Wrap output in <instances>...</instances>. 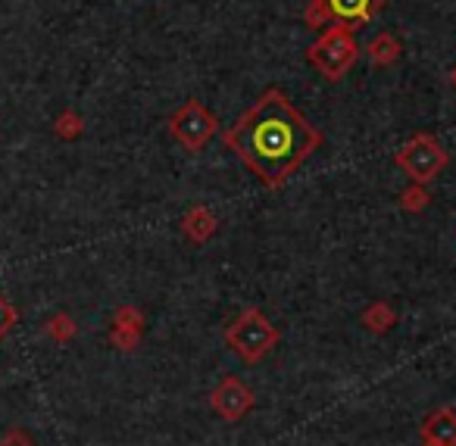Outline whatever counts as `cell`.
I'll return each mask as SVG.
<instances>
[{
	"label": "cell",
	"instance_id": "cell-7",
	"mask_svg": "<svg viewBox=\"0 0 456 446\" xmlns=\"http://www.w3.org/2000/svg\"><path fill=\"white\" fill-rule=\"evenodd\" d=\"M209 406H213V412L219 415L222 421H232V425H235V421H241L244 415L254 409V390H250L241 377L228 375L213 387Z\"/></svg>",
	"mask_w": 456,
	"mask_h": 446
},
{
	"label": "cell",
	"instance_id": "cell-14",
	"mask_svg": "<svg viewBox=\"0 0 456 446\" xmlns=\"http://www.w3.org/2000/svg\"><path fill=\"white\" fill-rule=\"evenodd\" d=\"M82 132H85V119L76 113V109H63V113L57 116V122H53V134L63 141L82 138Z\"/></svg>",
	"mask_w": 456,
	"mask_h": 446
},
{
	"label": "cell",
	"instance_id": "cell-2",
	"mask_svg": "<svg viewBox=\"0 0 456 446\" xmlns=\"http://www.w3.org/2000/svg\"><path fill=\"white\" fill-rule=\"evenodd\" d=\"M225 346L241 362L256 365L279 346V328L269 321V315L263 309L250 306L225 328Z\"/></svg>",
	"mask_w": 456,
	"mask_h": 446
},
{
	"label": "cell",
	"instance_id": "cell-19",
	"mask_svg": "<svg viewBox=\"0 0 456 446\" xmlns=\"http://www.w3.org/2000/svg\"><path fill=\"white\" fill-rule=\"evenodd\" d=\"M422 446H437V443H425V440H422Z\"/></svg>",
	"mask_w": 456,
	"mask_h": 446
},
{
	"label": "cell",
	"instance_id": "cell-13",
	"mask_svg": "<svg viewBox=\"0 0 456 446\" xmlns=\"http://www.w3.org/2000/svg\"><path fill=\"white\" fill-rule=\"evenodd\" d=\"M431 207V191H428V184H416V182H410V188L400 194V209L403 213H422V209H428Z\"/></svg>",
	"mask_w": 456,
	"mask_h": 446
},
{
	"label": "cell",
	"instance_id": "cell-17",
	"mask_svg": "<svg viewBox=\"0 0 456 446\" xmlns=\"http://www.w3.org/2000/svg\"><path fill=\"white\" fill-rule=\"evenodd\" d=\"M0 446H35V440L26 431H7L0 437Z\"/></svg>",
	"mask_w": 456,
	"mask_h": 446
},
{
	"label": "cell",
	"instance_id": "cell-9",
	"mask_svg": "<svg viewBox=\"0 0 456 446\" xmlns=\"http://www.w3.org/2000/svg\"><path fill=\"white\" fill-rule=\"evenodd\" d=\"M425 443H437V446H456V409L441 406L422 421L419 427Z\"/></svg>",
	"mask_w": 456,
	"mask_h": 446
},
{
	"label": "cell",
	"instance_id": "cell-15",
	"mask_svg": "<svg viewBox=\"0 0 456 446\" xmlns=\"http://www.w3.org/2000/svg\"><path fill=\"white\" fill-rule=\"evenodd\" d=\"M76 321H72V315H66V312H57L51 321L45 325V334L53 340V344H69L72 337H76Z\"/></svg>",
	"mask_w": 456,
	"mask_h": 446
},
{
	"label": "cell",
	"instance_id": "cell-16",
	"mask_svg": "<svg viewBox=\"0 0 456 446\" xmlns=\"http://www.w3.org/2000/svg\"><path fill=\"white\" fill-rule=\"evenodd\" d=\"M13 325H16V306L0 294V340L13 331Z\"/></svg>",
	"mask_w": 456,
	"mask_h": 446
},
{
	"label": "cell",
	"instance_id": "cell-18",
	"mask_svg": "<svg viewBox=\"0 0 456 446\" xmlns=\"http://www.w3.org/2000/svg\"><path fill=\"white\" fill-rule=\"evenodd\" d=\"M450 82H453V88H456V66H453V72H450Z\"/></svg>",
	"mask_w": 456,
	"mask_h": 446
},
{
	"label": "cell",
	"instance_id": "cell-11",
	"mask_svg": "<svg viewBox=\"0 0 456 446\" xmlns=\"http://www.w3.org/2000/svg\"><path fill=\"white\" fill-rule=\"evenodd\" d=\"M362 51L375 66H394L400 60V53H403V45H400V38L394 32H379Z\"/></svg>",
	"mask_w": 456,
	"mask_h": 446
},
{
	"label": "cell",
	"instance_id": "cell-1",
	"mask_svg": "<svg viewBox=\"0 0 456 446\" xmlns=\"http://www.w3.org/2000/svg\"><path fill=\"white\" fill-rule=\"evenodd\" d=\"M232 150L263 188L275 191L322 147V132L279 88H266L254 107L222 132Z\"/></svg>",
	"mask_w": 456,
	"mask_h": 446
},
{
	"label": "cell",
	"instance_id": "cell-8",
	"mask_svg": "<svg viewBox=\"0 0 456 446\" xmlns=\"http://www.w3.org/2000/svg\"><path fill=\"white\" fill-rule=\"evenodd\" d=\"M141 334H144V315L138 306L126 303L113 312V328H110V340H113L116 350L132 353L141 344Z\"/></svg>",
	"mask_w": 456,
	"mask_h": 446
},
{
	"label": "cell",
	"instance_id": "cell-3",
	"mask_svg": "<svg viewBox=\"0 0 456 446\" xmlns=\"http://www.w3.org/2000/svg\"><path fill=\"white\" fill-rule=\"evenodd\" d=\"M306 60L316 66L325 82H341V78L354 69L356 60H360V45H356L350 28L329 26V28H322V35L310 45Z\"/></svg>",
	"mask_w": 456,
	"mask_h": 446
},
{
	"label": "cell",
	"instance_id": "cell-4",
	"mask_svg": "<svg viewBox=\"0 0 456 446\" xmlns=\"http://www.w3.org/2000/svg\"><path fill=\"white\" fill-rule=\"evenodd\" d=\"M394 163H397V169L403 172L410 182L431 184L450 166V153H447V147L435 138V134L419 132V134H412V138L406 141L397 153H394Z\"/></svg>",
	"mask_w": 456,
	"mask_h": 446
},
{
	"label": "cell",
	"instance_id": "cell-6",
	"mask_svg": "<svg viewBox=\"0 0 456 446\" xmlns=\"http://www.w3.org/2000/svg\"><path fill=\"white\" fill-rule=\"evenodd\" d=\"M216 126H219V119L200 101H184V107H178L169 116V134L188 153H200L213 141Z\"/></svg>",
	"mask_w": 456,
	"mask_h": 446
},
{
	"label": "cell",
	"instance_id": "cell-5",
	"mask_svg": "<svg viewBox=\"0 0 456 446\" xmlns=\"http://www.w3.org/2000/svg\"><path fill=\"white\" fill-rule=\"evenodd\" d=\"M385 7L387 0H310L304 10V26H344L350 32H356L360 26H369Z\"/></svg>",
	"mask_w": 456,
	"mask_h": 446
},
{
	"label": "cell",
	"instance_id": "cell-12",
	"mask_svg": "<svg viewBox=\"0 0 456 446\" xmlns=\"http://www.w3.org/2000/svg\"><path fill=\"white\" fill-rule=\"evenodd\" d=\"M360 321H362V328H366V331L387 334L394 325H397V312H394V309L387 306L385 300H375V303H369V306L360 312Z\"/></svg>",
	"mask_w": 456,
	"mask_h": 446
},
{
	"label": "cell",
	"instance_id": "cell-10",
	"mask_svg": "<svg viewBox=\"0 0 456 446\" xmlns=\"http://www.w3.org/2000/svg\"><path fill=\"white\" fill-rule=\"evenodd\" d=\"M216 231H219V219H216L213 209L191 207L188 213L182 215V234L191 240V244H207Z\"/></svg>",
	"mask_w": 456,
	"mask_h": 446
}]
</instances>
